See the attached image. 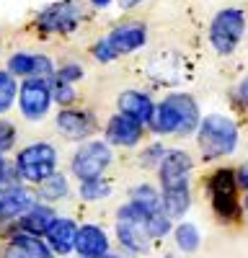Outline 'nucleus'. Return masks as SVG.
<instances>
[{
	"label": "nucleus",
	"mask_w": 248,
	"mask_h": 258,
	"mask_svg": "<svg viewBox=\"0 0 248 258\" xmlns=\"http://www.w3.org/2000/svg\"><path fill=\"white\" fill-rule=\"evenodd\" d=\"M132 202H135L137 207H142L148 214L163 209V197H160L153 186H148V183H140V186L132 188Z\"/></svg>",
	"instance_id": "23"
},
{
	"label": "nucleus",
	"mask_w": 248,
	"mask_h": 258,
	"mask_svg": "<svg viewBox=\"0 0 248 258\" xmlns=\"http://www.w3.org/2000/svg\"><path fill=\"white\" fill-rule=\"evenodd\" d=\"M111 194V183L101 178H91V181H80V199L86 202H98V199H106Z\"/></svg>",
	"instance_id": "26"
},
{
	"label": "nucleus",
	"mask_w": 248,
	"mask_h": 258,
	"mask_svg": "<svg viewBox=\"0 0 248 258\" xmlns=\"http://www.w3.org/2000/svg\"><path fill=\"white\" fill-rule=\"evenodd\" d=\"M83 78V64L78 62H65L62 68L57 70V80H65V83H78Z\"/></svg>",
	"instance_id": "30"
},
{
	"label": "nucleus",
	"mask_w": 248,
	"mask_h": 258,
	"mask_svg": "<svg viewBox=\"0 0 248 258\" xmlns=\"http://www.w3.org/2000/svg\"><path fill=\"white\" fill-rule=\"evenodd\" d=\"M3 258H52V248L47 245V240H41L39 235L18 232L8 240Z\"/></svg>",
	"instance_id": "16"
},
{
	"label": "nucleus",
	"mask_w": 248,
	"mask_h": 258,
	"mask_svg": "<svg viewBox=\"0 0 248 258\" xmlns=\"http://www.w3.org/2000/svg\"><path fill=\"white\" fill-rule=\"evenodd\" d=\"M8 73L13 78H52L54 64L47 54H29V52H16L8 59Z\"/></svg>",
	"instance_id": "14"
},
{
	"label": "nucleus",
	"mask_w": 248,
	"mask_h": 258,
	"mask_svg": "<svg viewBox=\"0 0 248 258\" xmlns=\"http://www.w3.org/2000/svg\"><path fill=\"white\" fill-rule=\"evenodd\" d=\"M8 176H11V168H8L3 153H0V186H8Z\"/></svg>",
	"instance_id": "33"
},
{
	"label": "nucleus",
	"mask_w": 248,
	"mask_h": 258,
	"mask_svg": "<svg viewBox=\"0 0 248 258\" xmlns=\"http://www.w3.org/2000/svg\"><path fill=\"white\" fill-rule=\"evenodd\" d=\"M238 98H240V103L248 109V75L240 80V85H238Z\"/></svg>",
	"instance_id": "34"
},
{
	"label": "nucleus",
	"mask_w": 248,
	"mask_h": 258,
	"mask_svg": "<svg viewBox=\"0 0 248 258\" xmlns=\"http://www.w3.org/2000/svg\"><path fill=\"white\" fill-rule=\"evenodd\" d=\"M148 230H150V238H153V240L165 238V235L171 232V217L165 214V209L148 214Z\"/></svg>",
	"instance_id": "28"
},
{
	"label": "nucleus",
	"mask_w": 248,
	"mask_h": 258,
	"mask_svg": "<svg viewBox=\"0 0 248 258\" xmlns=\"http://www.w3.org/2000/svg\"><path fill=\"white\" fill-rule=\"evenodd\" d=\"M194 170V160L183 150H168L158 163V178H160V191L165 188H186L189 176Z\"/></svg>",
	"instance_id": "11"
},
{
	"label": "nucleus",
	"mask_w": 248,
	"mask_h": 258,
	"mask_svg": "<svg viewBox=\"0 0 248 258\" xmlns=\"http://www.w3.org/2000/svg\"><path fill=\"white\" fill-rule=\"evenodd\" d=\"M116 106H119V114L130 116V119H135V121H140L145 126L153 121V114H155L153 98L148 93H142V91H124V93H119Z\"/></svg>",
	"instance_id": "15"
},
{
	"label": "nucleus",
	"mask_w": 248,
	"mask_h": 258,
	"mask_svg": "<svg viewBox=\"0 0 248 258\" xmlns=\"http://www.w3.org/2000/svg\"><path fill=\"white\" fill-rule=\"evenodd\" d=\"M75 235H78V225L70 217H54V222L44 232V240L52 248V253L68 255L75 250Z\"/></svg>",
	"instance_id": "18"
},
{
	"label": "nucleus",
	"mask_w": 248,
	"mask_h": 258,
	"mask_svg": "<svg viewBox=\"0 0 248 258\" xmlns=\"http://www.w3.org/2000/svg\"><path fill=\"white\" fill-rule=\"evenodd\" d=\"M0 212H3V207H0Z\"/></svg>",
	"instance_id": "38"
},
{
	"label": "nucleus",
	"mask_w": 248,
	"mask_h": 258,
	"mask_svg": "<svg viewBox=\"0 0 248 258\" xmlns=\"http://www.w3.org/2000/svg\"><path fill=\"white\" fill-rule=\"evenodd\" d=\"M75 253L80 258H101L109 253V235L98 225H83L75 235Z\"/></svg>",
	"instance_id": "17"
},
{
	"label": "nucleus",
	"mask_w": 248,
	"mask_h": 258,
	"mask_svg": "<svg viewBox=\"0 0 248 258\" xmlns=\"http://www.w3.org/2000/svg\"><path fill=\"white\" fill-rule=\"evenodd\" d=\"M163 155H165V150H163L160 145H150L148 153H142V163H145V165H155V168H158V163L163 160Z\"/></svg>",
	"instance_id": "31"
},
{
	"label": "nucleus",
	"mask_w": 248,
	"mask_h": 258,
	"mask_svg": "<svg viewBox=\"0 0 248 258\" xmlns=\"http://www.w3.org/2000/svg\"><path fill=\"white\" fill-rule=\"evenodd\" d=\"M18 101V83L8 70H0V114L11 111V106Z\"/></svg>",
	"instance_id": "25"
},
{
	"label": "nucleus",
	"mask_w": 248,
	"mask_h": 258,
	"mask_svg": "<svg viewBox=\"0 0 248 258\" xmlns=\"http://www.w3.org/2000/svg\"><path fill=\"white\" fill-rule=\"evenodd\" d=\"M245 13L240 8H222L210 21V44L217 54H233L245 34Z\"/></svg>",
	"instance_id": "7"
},
{
	"label": "nucleus",
	"mask_w": 248,
	"mask_h": 258,
	"mask_svg": "<svg viewBox=\"0 0 248 258\" xmlns=\"http://www.w3.org/2000/svg\"><path fill=\"white\" fill-rule=\"evenodd\" d=\"M142 137H145V124L124 114H114L106 121V142L114 147H137Z\"/></svg>",
	"instance_id": "13"
},
{
	"label": "nucleus",
	"mask_w": 248,
	"mask_h": 258,
	"mask_svg": "<svg viewBox=\"0 0 248 258\" xmlns=\"http://www.w3.org/2000/svg\"><path fill=\"white\" fill-rule=\"evenodd\" d=\"M173 238H176V245H178L183 253H194V250L199 248V243H202L199 230H197V225H192V222H181V225H176Z\"/></svg>",
	"instance_id": "24"
},
{
	"label": "nucleus",
	"mask_w": 248,
	"mask_h": 258,
	"mask_svg": "<svg viewBox=\"0 0 248 258\" xmlns=\"http://www.w3.org/2000/svg\"><path fill=\"white\" fill-rule=\"evenodd\" d=\"M235 173H238V186L245 191V199H243V207L248 209V163H243L238 170H235Z\"/></svg>",
	"instance_id": "32"
},
{
	"label": "nucleus",
	"mask_w": 248,
	"mask_h": 258,
	"mask_svg": "<svg viewBox=\"0 0 248 258\" xmlns=\"http://www.w3.org/2000/svg\"><path fill=\"white\" fill-rule=\"evenodd\" d=\"M70 194V183L62 173H52L49 178H44L39 183V197L44 202H59Z\"/></svg>",
	"instance_id": "22"
},
{
	"label": "nucleus",
	"mask_w": 248,
	"mask_h": 258,
	"mask_svg": "<svg viewBox=\"0 0 248 258\" xmlns=\"http://www.w3.org/2000/svg\"><path fill=\"white\" fill-rule=\"evenodd\" d=\"M36 202H34V194L24 186H16V183H8L0 188V217H21L26 209H31Z\"/></svg>",
	"instance_id": "19"
},
{
	"label": "nucleus",
	"mask_w": 248,
	"mask_h": 258,
	"mask_svg": "<svg viewBox=\"0 0 248 258\" xmlns=\"http://www.w3.org/2000/svg\"><path fill=\"white\" fill-rule=\"evenodd\" d=\"M52 98H54L57 106L68 109V106H73L75 98H78L75 85H73V83H65V80H54V83H52Z\"/></svg>",
	"instance_id": "27"
},
{
	"label": "nucleus",
	"mask_w": 248,
	"mask_h": 258,
	"mask_svg": "<svg viewBox=\"0 0 248 258\" xmlns=\"http://www.w3.org/2000/svg\"><path fill=\"white\" fill-rule=\"evenodd\" d=\"M116 238L132 253H148L150 248V230H148V212L135 202L119 207L116 212Z\"/></svg>",
	"instance_id": "6"
},
{
	"label": "nucleus",
	"mask_w": 248,
	"mask_h": 258,
	"mask_svg": "<svg viewBox=\"0 0 248 258\" xmlns=\"http://www.w3.org/2000/svg\"><path fill=\"white\" fill-rule=\"evenodd\" d=\"M114 160V150L106 140H88L83 142L70 160V170L78 181L101 178Z\"/></svg>",
	"instance_id": "8"
},
{
	"label": "nucleus",
	"mask_w": 248,
	"mask_h": 258,
	"mask_svg": "<svg viewBox=\"0 0 248 258\" xmlns=\"http://www.w3.org/2000/svg\"><path fill=\"white\" fill-rule=\"evenodd\" d=\"M52 80L49 78H24L18 85V109L29 121H41L52 109Z\"/></svg>",
	"instance_id": "9"
},
{
	"label": "nucleus",
	"mask_w": 248,
	"mask_h": 258,
	"mask_svg": "<svg viewBox=\"0 0 248 258\" xmlns=\"http://www.w3.org/2000/svg\"><path fill=\"white\" fill-rule=\"evenodd\" d=\"M199 106L189 93H171L155 103L150 126L158 135H194L199 126Z\"/></svg>",
	"instance_id": "1"
},
{
	"label": "nucleus",
	"mask_w": 248,
	"mask_h": 258,
	"mask_svg": "<svg viewBox=\"0 0 248 258\" xmlns=\"http://www.w3.org/2000/svg\"><path fill=\"white\" fill-rule=\"evenodd\" d=\"M145 41H148V26L142 21H124V24L114 26L106 36L96 41L91 54L96 62H114L116 57L142 49Z\"/></svg>",
	"instance_id": "3"
},
{
	"label": "nucleus",
	"mask_w": 248,
	"mask_h": 258,
	"mask_svg": "<svg viewBox=\"0 0 248 258\" xmlns=\"http://www.w3.org/2000/svg\"><path fill=\"white\" fill-rule=\"evenodd\" d=\"M101 258H116V255H111V253H106V255H101Z\"/></svg>",
	"instance_id": "37"
},
{
	"label": "nucleus",
	"mask_w": 248,
	"mask_h": 258,
	"mask_svg": "<svg viewBox=\"0 0 248 258\" xmlns=\"http://www.w3.org/2000/svg\"><path fill=\"white\" fill-rule=\"evenodd\" d=\"M54 209L52 207H47V204H34L31 209H26L24 214L18 217V227H21V232H31V235H44L47 230H49V225L54 222Z\"/></svg>",
	"instance_id": "20"
},
{
	"label": "nucleus",
	"mask_w": 248,
	"mask_h": 258,
	"mask_svg": "<svg viewBox=\"0 0 248 258\" xmlns=\"http://www.w3.org/2000/svg\"><path fill=\"white\" fill-rule=\"evenodd\" d=\"M57 173V150L49 142H31L16 155V176L26 183H41Z\"/></svg>",
	"instance_id": "4"
},
{
	"label": "nucleus",
	"mask_w": 248,
	"mask_h": 258,
	"mask_svg": "<svg viewBox=\"0 0 248 258\" xmlns=\"http://www.w3.org/2000/svg\"><path fill=\"white\" fill-rule=\"evenodd\" d=\"M160 197H163V209H165V214H168L171 220L183 217V214L189 212V207H192L189 186L186 188H165V191H160Z\"/></svg>",
	"instance_id": "21"
},
{
	"label": "nucleus",
	"mask_w": 248,
	"mask_h": 258,
	"mask_svg": "<svg viewBox=\"0 0 248 258\" xmlns=\"http://www.w3.org/2000/svg\"><path fill=\"white\" fill-rule=\"evenodd\" d=\"M194 135H197L199 153L207 160L233 155L235 147H238V126H235V121L230 116H225V114H210V116H204L199 121Z\"/></svg>",
	"instance_id": "2"
},
{
	"label": "nucleus",
	"mask_w": 248,
	"mask_h": 258,
	"mask_svg": "<svg viewBox=\"0 0 248 258\" xmlns=\"http://www.w3.org/2000/svg\"><path fill=\"white\" fill-rule=\"evenodd\" d=\"M16 145V126L6 119H0V153H8V150H13Z\"/></svg>",
	"instance_id": "29"
},
{
	"label": "nucleus",
	"mask_w": 248,
	"mask_h": 258,
	"mask_svg": "<svg viewBox=\"0 0 248 258\" xmlns=\"http://www.w3.org/2000/svg\"><path fill=\"white\" fill-rule=\"evenodd\" d=\"M83 21V8L75 0H57L47 6L36 16V29L41 34H70L80 26Z\"/></svg>",
	"instance_id": "10"
},
{
	"label": "nucleus",
	"mask_w": 248,
	"mask_h": 258,
	"mask_svg": "<svg viewBox=\"0 0 248 258\" xmlns=\"http://www.w3.org/2000/svg\"><path fill=\"white\" fill-rule=\"evenodd\" d=\"M88 3H91V6H96V8H109V6L114 3V0H88Z\"/></svg>",
	"instance_id": "36"
},
{
	"label": "nucleus",
	"mask_w": 248,
	"mask_h": 258,
	"mask_svg": "<svg viewBox=\"0 0 248 258\" xmlns=\"http://www.w3.org/2000/svg\"><path fill=\"white\" fill-rule=\"evenodd\" d=\"M142 0H119V6L124 8V11H130V8H135V6H140Z\"/></svg>",
	"instance_id": "35"
},
{
	"label": "nucleus",
	"mask_w": 248,
	"mask_h": 258,
	"mask_svg": "<svg viewBox=\"0 0 248 258\" xmlns=\"http://www.w3.org/2000/svg\"><path fill=\"white\" fill-rule=\"evenodd\" d=\"M238 173L230 168H217L207 178V191L212 199V209L220 220L233 222L240 217V199H238Z\"/></svg>",
	"instance_id": "5"
},
{
	"label": "nucleus",
	"mask_w": 248,
	"mask_h": 258,
	"mask_svg": "<svg viewBox=\"0 0 248 258\" xmlns=\"http://www.w3.org/2000/svg\"><path fill=\"white\" fill-rule=\"evenodd\" d=\"M54 126L65 140H83V142L96 132L93 116L88 111H83V109H70V106L68 109H59V114L54 119Z\"/></svg>",
	"instance_id": "12"
}]
</instances>
